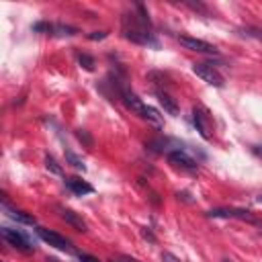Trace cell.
<instances>
[{"label": "cell", "mask_w": 262, "mask_h": 262, "mask_svg": "<svg viewBox=\"0 0 262 262\" xmlns=\"http://www.w3.org/2000/svg\"><path fill=\"white\" fill-rule=\"evenodd\" d=\"M168 162L174 168H180V170H186V172H196L199 170L196 160L192 156H188L184 149H172V151H168Z\"/></svg>", "instance_id": "obj_4"}, {"label": "cell", "mask_w": 262, "mask_h": 262, "mask_svg": "<svg viewBox=\"0 0 262 262\" xmlns=\"http://www.w3.org/2000/svg\"><path fill=\"white\" fill-rule=\"evenodd\" d=\"M104 37H106V33H104V31H94V33H90V35H88V39H90V41H100V39H104Z\"/></svg>", "instance_id": "obj_21"}, {"label": "cell", "mask_w": 262, "mask_h": 262, "mask_svg": "<svg viewBox=\"0 0 262 262\" xmlns=\"http://www.w3.org/2000/svg\"><path fill=\"white\" fill-rule=\"evenodd\" d=\"M209 217H223V219H244L250 223H258L254 219V215L246 209H213L209 211Z\"/></svg>", "instance_id": "obj_8"}, {"label": "cell", "mask_w": 262, "mask_h": 262, "mask_svg": "<svg viewBox=\"0 0 262 262\" xmlns=\"http://www.w3.org/2000/svg\"><path fill=\"white\" fill-rule=\"evenodd\" d=\"M192 72L203 80V82H207V84H211V86H217V88H221L223 84H225V78L221 76V72L213 66V63H205V61H196V63H192Z\"/></svg>", "instance_id": "obj_2"}, {"label": "cell", "mask_w": 262, "mask_h": 262, "mask_svg": "<svg viewBox=\"0 0 262 262\" xmlns=\"http://www.w3.org/2000/svg\"><path fill=\"white\" fill-rule=\"evenodd\" d=\"M137 12L125 14L123 16V35L125 39L139 43V45H158L151 33V25H149V14L145 12L143 4L135 6Z\"/></svg>", "instance_id": "obj_1"}, {"label": "cell", "mask_w": 262, "mask_h": 262, "mask_svg": "<svg viewBox=\"0 0 262 262\" xmlns=\"http://www.w3.org/2000/svg\"><path fill=\"white\" fill-rule=\"evenodd\" d=\"M192 123H194V127L201 133L203 139H211L213 137V133H211V119H209L205 108H201V106L192 108Z\"/></svg>", "instance_id": "obj_7"}, {"label": "cell", "mask_w": 262, "mask_h": 262, "mask_svg": "<svg viewBox=\"0 0 262 262\" xmlns=\"http://www.w3.org/2000/svg\"><path fill=\"white\" fill-rule=\"evenodd\" d=\"M111 262H139V260H135L131 256H125V254H119V256H113Z\"/></svg>", "instance_id": "obj_20"}, {"label": "cell", "mask_w": 262, "mask_h": 262, "mask_svg": "<svg viewBox=\"0 0 262 262\" xmlns=\"http://www.w3.org/2000/svg\"><path fill=\"white\" fill-rule=\"evenodd\" d=\"M37 235H39L43 242H47L49 246H53V248H57V250H61V252H68V254L74 252L72 242H70L68 237L59 235L57 231H51V229H47V227H37Z\"/></svg>", "instance_id": "obj_3"}, {"label": "cell", "mask_w": 262, "mask_h": 262, "mask_svg": "<svg viewBox=\"0 0 262 262\" xmlns=\"http://www.w3.org/2000/svg\"><path fill=\"white\" fill-rule=\"evenodd\" d=\"M66 186L74 192V194H78V196H82V194H90L94 188H92V184H88L86 180H82V178H78V176H70V178H66Z\"/></svg>", "instance_id": "obj_10"}, {"label": "cell", "mask_w": 262, "mask_h": 262, "mask_svg": "<svg viewBox=\"0 0 262 262\" xmlns=\"http://www.w3.org/2000/svg\"><path fill=\"white\" fill-rule=\"evenodd\" d=\"M53 31H57V35H68V37L78 33L74 27H68V25H57V27H53Z\"/></svg>", "instance_id": "obj_17"}, {"label": "cell", "mask_w": 262, "mask_h": 262, "mask_svg": "<svg viewBox=\"0 0 262 262\" xmlns=\"http://www.w3.org/2000/svg\"><path fill=\"white\" fill-rule=\"evenodd\" d=\"M184 4H186L188 8H192V10H199V12L207 14V8H205V4H201V2H190V0H186Z\"/></svg>", "instance_id": "obj_18"}, {"label": "cell", "mask_w": 262, "mask_h": 262, "mask_svg": "<svg viewBox=\"0 0 262 262\" xmlns=\"http://www.w3.org/2000/svg\"><path fill=\"white\" fill-rule=\"evenodd\" d=\"M258 151H260V154H262V149H258Z\"/></svg>", "instance_id": "obj_28"}, {"label": "cell", "mask_w": 262, "mask_h": 262, "mask_svg": "<svg viewBox=\"0 0 262 262\" xmlns=\"http://www.w3.org/2000/svg\"><path fill=\"white\" fill-rule=\"evenodd\" d=\"M156 96H158V102L164 106V111H166V113H170V115H178V113H180L178 102H176V100H174L166 90L156 88Z\"/></svg>", "instance_id": "obj_11"}, {"label": "cell", "mask_w": 262, "mask_h": 262, "mask_svg": "<svg viewBox=\"0 0 262 262\" xmlns=\"http://www.w3.org/2000/svg\"><path fill=\"white\" fill-rule=\"evenodd\" d=\"M57 213H59V217L66 221V223H70L74 229H78V231H88V225H86V221L78 215V213H74L72 209H68V207H57Z\"/></svg>", "instance_id": "obj_9"}, {"label": "cell", "mask_w": 262, "mask_h": 262, "mask_svg": "<svg viewBox=\"0 0 262 262\" xmlns=\"http://www.w3.org/2000/svg\"><path fill=\"white\" fill-rule=\"evenodd\" d=\"M223 262H231V260H223Z\"/></svg>", "instance_id": "obj_27"}, {"label": "cell", "mask_w": 262, "mask_h": 262, "mask_svg": "<svg viewBox=\"0 0 262 262\" xmlns=\"http://www.w3.org/2000/svg\"><path fill=\"white\" fill-rule=\"evenodd\" d=\"M45 168L51 172V174H57V176H61L63 174V170H61V166L55 162V158H51V156H45Z\"/></svg>", "instance_id": "obj_13"}, {"label": "cell", "mask_w": 262, "mask_h": 262, "mask_svg": "<svg viewBox=\"0 0 262 262\" xmlns=\"http://www.w3.org/2000/svg\"><path fill=\"white\" fill-rule=\"evenodd\" d=\"M78 61H80V66H82L84 70H88V72H92V70H94V59H92L90 55L82 53V55L78 57Z\"/></svg>", "instance_id": "obj_15"}, {"label": "cell", "mask_w": 262, "mask_h": 262, "mask_svg": "<svg viewBox=\"0 0 262 262\" xmlns=\"http://www.w3.org/2000/svg\"><path fill=\"white\" fill-rule=\"evenodd\" d=\"M141 233H143V237H147V239H151V242H154V239H156V237H154V235H151V231H149V229H143V231H141Z\"/></svg>", "instance_id": "obj_25"}, {"label": "cell", "mask_w": 262, "mask_h": 262, "mask_svg": "<svg viewBox=\"0 0 262 262\" xmlns=\"http://www.w3.org/2000/svg\"><path fill=\"white\" fill-rule=\"evenodd\" d=\"M258 225H260V227H262V223H260V221H258Z\"/></svg>", "instance_id": "obj_26"}, {"label": "cell", "mask_w": 262, "mask_h": 262, "mask_svg": "<svg viewBox=\"0 0 262 262\" xmlns=\"http://www.w3.org/2000/svg\"><path fill=\"white\" fill-rule=\"evenodd\" d=\"M66 160H68V162H70V164H72V166H74L76 170H82V172L86 170V166H84V162H82V160H80V158H78V156H76L74 151H70V149L66 151Z\"/></svg>", "instance_id": "obj_14"}, {"label": "cell", "mask_w": 262, "mask_h": 262, "mask_svg": "<svg viewBox=\"0 0 262 262\" xmlns=\"http://www.w3.org/2000/svg\"><path fill=\"white\" fill-rule=\"evenodd\" d=\"M180 45L184 49H190V51H196V53H209V55H215L217 53V47L203 41V39H194V37H186V35H180L178 37Z\"/></svg>", "instance_id": "obj_6"}, {"label": "cell", "mask_w": 262, "mask_h": 262, "mask_svg": "<svg viewBox=\"0 0 262 262\" xmlns=\"http://www.w3.org/2000/svg\"><path fill=\"white\" fill-rule=\"evenodd\" d=\"M2 237H4L12 248H16V250H20V252H31V250H33L31 239H29L25 233H20L18 229L2 227Z\"/></svg>", "instance_id": "obj_5"}, {"label": "cell", "mask_w": 262, "mask_h": 262, "mask_svg": "<svg viewBox=\"0 0 262 262\" xmlns=\"http://www.w3.org/2000/svg\"><path fill=\"white\" fill-rule=\"evenodd\" d=\"M162 262H180V260L170 252H162Z\"/></svg>", "instance_id": "obj_22"}, {"label": "cell", "mask_w": 262, "mask_h": 262, "mask_svg": "<svg viewBox=\"0 0 262 262\" xmlns=\"http://www.w3.org/2000/svg\"><path fill=\"white\" fill-rule=\"evenodd\" d=\"M78 137H80V139H84V141H86V143H88V145H90V143H92V139H90V137H88V135H86V133H84V131H82V129H80V131H78Z\"/></svg>", "instance_id": "obj_24"}, {"label": "cell", "mask_w": 262, "mask_h": 262, "mask_svg": "<svg viewBox=\"0 0 262 262\" xmlns=\"http://www.w3.org/2000/svg\"><path fill=\"white\" fill-rule=\"evenodd\" d=\"M33 31H53V25H49V23H37V25H33Z\"/></svg>", "instance_id": "obj_19"}, {"label": "cell", "mask_w": 262, "mask_h": 262, "mask_svg": "<svg viewBox=\"0 0 262 262\" xmlns=\"http://www.w3.org/2000/svg\"><path fill=\"white\" fill-rule=\"evenodd\" d=\"M4 207H6V211H8V217H12L14 221H18V223H25V225H35V223H37L33 215H27V213H23V211L10 209V207H8L6 203H4Z\"/></svg>", "instance_id": "obj_12"}, {"label": "cell", "mask_w": 262, "mask_h": 262, "mask_svg": "<svg viewBox=\"0 0 262 262\" xmlns=\"http://www.w3.org/2000/svg\"><path fill=\"white\" fill-rule=\"evenodd\" d=\"M242 33L246 37H254V39H260L262 41V29H256V27H244Z\"/></svg>", "instance_id": "obj_16"}, {"label": "cell", "mask_w": 262, "mask_h": 262, "mask_svg": "<svg viewBox=\"0 0 262 262\" xmlns=\"http://www.w3.org/2000/svg\"><path fill=\"white\" fill-rule=\"evenodd\" d=\"M78 260H80V262H98L96 258H92V256H88V254H80Z\"/></svg>", "instance_id": "obj_23"}]
</instances>
